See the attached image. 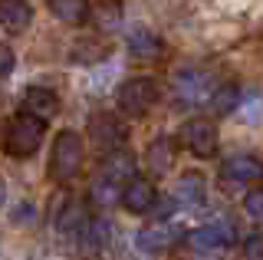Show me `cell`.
<instances>
[{"mask_svg": "<svg viewBox=\"0 0 263 260\" xmlns=\"http://www.w3.org/2000/svg\"><path fill=\"white\" fill-rule=\"evenodd\" d=\"M43 135H46V125H43V122L27 116V112H16L13 119H7L4 152L10 158H30L33 152L43 145Z\"/></svg>", "mask_w": 263, "mask_h": 260, "instance_id": "obj_1", "label": "cell"}, {"mask_svg": "<svg viewBox=\"0 0 263 260\" xmlns=\"http://www.w3.org/2000/svg\"><path fill=\"white\" fill-rule=\"evenodd\" d=\"M82 135L72 132V128H63L60 135L53 139V158H49V175L56 181H72L82 168Z\"/></svg>", "mask_w": 263, "mask_h": 260, "instance_id": "obj_2", "label": "cell"}, {"mask_svg": "<svg viewBox=\"0 0 263 260\" xmlns=\"http://www.w3.org/2000/svg\"><path fill=\"white\" fill-rule=\"evenodd\" d=\"M214 89L217 86H211V76L204 69H181L171 79V96H175V105H181V109L211 105Z\"/></svg>", "mask_w": 263, "mask_h": 260, "instance_id": "obj_3", "label": "cell"}, {"mask_svg": "<svg viewBox=\"0 0 263 260\" xmlns=\"http://www.w3.org/2000/svg\"><path fill=\"white\" fill-rule=\"evenodd\" d=\"M158 96H161V89H158V83H155L152 76H132V79H125V83L119 86L115 102H119V109L125 112V116L138 119L158 102Z\"/></svg>", "mask_w": 263, "mask_h": 260, "instance_id": "obj_4", "label": "cell"}, {"mask_svg": "<svg viewBox=\"0 0 263 260\" xmlns=\"http://www.w3.org/2000/svg\"><path fill=\"white\" fill-rule=\"evenodd\" d=\"M217 178L227 191H243L250 184L263 181V161L257 155H230V158L220 161Z\"/></svg>", "mask_w": 263, "mask_h": 260, "instance_id": "obj_5", "label": "cell"}, {"mask_svg": "<svg viewBox=\"0 0 263 260\" xmlns=\"http://www.w3.org/2000/svg\"><path fill=\"white\" fill-rule=\"evenodd\" d=\"M178 142L184 145L194 158H214L217 155L220 135H217V125H214L211 119H187L178 132Z\"/></svg>", "mask_w": 263, "mask_h": 260, "instance_id": "obj_6", "label": "cell"}, {"mask_svg": "<svg viewBox=\"0 0 263 260\" xmlns=\"http://www.w3.org/2000/svg\"><path fill=\"white\" fill-rule=\"evenodd\" d=\"M89 135H92V142L99 148H105L112 155V152H122V145L128 142V128L122 119L109 116V112H99V116L89 119Z\"/></svg>", "mask_w": 263, "mask_h": 260, "instance_id": "obj_7", "label": "cell"}, {"mask_svg": "<svg viewBox=\"0 0 263 260\" xmlns=\"http://www.w3.org/2000/svg\"><path fill=\"white\" fill-rule=\"evenodd\" d=\"M181 237H184L181 227L155 221V224H148V227H142V231L135 234V247L142 250V254H164V250H171Z\"/></svg>", "mask_w": 263, "mask_h": 260, "instance_id": "obj_8", "label": "cell"}, {"mask_svg": "<svg viewBox=\"0 0 263 260\" xmlns=\"http://www.w3.org/2000/svg\"><path fill=\"white\" fill-rule=\"evenodd\" d=\"M86 224H89V214H86L82 198H76V194H66L63 205L56 208V217H53L56 234H63V237H82Z\"/></svg>", "mask_w": 263, "mask_h": 260, "instance_id": "obj_9", "label": "cell"}, {"mask_svg": "<svg viewBox=\"0 0 263 260\" xmlns=\"http://www.w3.org/2000/svg\"><path fill=\"white\" fill-rule=\"evenodd\" d=\"M158 188H155L148 178H132L125 184V191H122V208L128 211V214H155V208H158Z\"/></svg>", "mask_w": 263, "mask_h": 260, "instance_id": "obj_10", "label": "cell"}, {"mask_svg": "<svg viewBox=\"0 0 263 260\" xmlns=\"http://www.w3.org/2000/svg\"><path fill=\"white\" fill-rule=\"evenodd\" d=\"M187 244L201 254H214V250H224L234 244V227L224 224V221H211V224H201L187 234Z\"/></svg>", "mask_w": 263, "mask_h": 260, "instance_id": "obj_11", "label": "cell"}, {"mask_svg": "<svg viewBox=\"0 0 263 260\" xmlns=\"http://www.w3.org/2000/svg\"><path fill=\"white\" fill-rule=\"evenodd\" d=\"M175 205H181V208H201L204 205V198H208V181H204V175L201 172H184L175 181Z\"/></svg>", "mask_w": 263, "mask_h": 260, "instance_id": "obj_12", "label": "cell"}, {"mask_svg": "<svg viewBox=\"0 0 263 260\" xmlns=\"http://www.w3.org/2000/svg\"><path fill=\"white\" fill-rule=\"evenodd\" d=\"M23 112L40 122L53 119L56 112H60V96L53 92V89H43V86H30L27 92H23Z\"/></svg>", "mask_w": 263, "mask_h": 260, "instance_id": "obj_13", "label": "cell"}, {"mask_svg": "<svg viewBox=\"0 0 263 260\" xmlns=\"http://www.w3.org/2000/svg\"><path fill=\"white\" fill-rule=\"evenodd\" d=\"M125 40H128L132 56H138V60H158V56L164 53L161 36L155 33V30H148V27H132Z\"/></svg>", "mask_w": 263, "mask_h": 260, "instance_id": "obj_14", "label": "cell"}, {"mask_svg": "<svg viewBox=\"0 0 263 260\" xmlns=\"http://www.w3.org/2000/svg\"><path fill=\"white\" fill-rule=\"evenodd\" d=\"M33 23V7L27 0H0V27L10 33H23Z\"/></svg>", "mask_w": 263, "mask_h": 260, "instance_id": "obj_15", "label": "cell"}, {"mask_svg": "<svg viewBox=\"0 0 263 260\" xmlns=\"http://www.w3.org/2000/svg\"><path fill=\"white\" fill-rule=\"evenodd\" d=\"M99 175L112 178L115 184H122V188H125L132 178H138V175H135V155H128L125 148H122V152H112V155H105L102 168H99Z\"/></svg>", "mask_w": 263, "mask_h": 260, "instance_id": "obj_16", "label": "cell"}, {"mask_svg": "<svg viewBox=\"0 0 263 260\" xmlns=\"http://www.w3.org/2000/svg\"><path fill=\"white\" fill-rule=\"evenodd\" d=\"M122 184H115L112 178H105V175H96L92 178V184H89V201H92L96 208H112V205H119L122 201Z\"/></svg>", "mask_w": 263, "mask_h": 260, "instance_id": "obj_17", "label": "cell"}, {"mask_svg": "<svg viewBox=\"0 0 263 260\" xmlns=\"http://www.w3.org/2000/svg\"><path fill=\"white\" fill-rule=\"evenodd\" d=\"M46 7H49V13L63 23H82L92 13V4H89V0H46Z\"/></svg>", "mask_w": 263, "mask_h": 260, "instance_id": "obj_18", "label": "cell"}, {"mask_svg": "<svg viewBox=\"0 0 263 260\" xmlns=\"http://www.w3.org/2000/svg\"><path fill=\"white\" fill-rule=\"evenodd\" d=\"M171 161H175V145H171L168 139H155L145 148V165H148L152 175H164L171 168Z\"/></svg>", "mask_w": 263, "mask_h": 260, "instance_id": "obj_19", "label": "cell"}, {"mask_svg": "<svg viewBox=\"0 0 263 260\" xmlns=\"http://www.w3.org/2000/svg\"><path fill=\"white\" fill-rule=\"evenodd\" d=\"M240 105V86L237 83H220L211 96V112L214 116H230Z\"/></svg>", "mask_w": 263, "mask_h": 260, "instance_id": "obj_20", "label": "cell"}, {"mask_svg": "<svg viewBox=\"0 0 263 260\" xmlns=\"http://www.w3.org/2000/svg\"><path fill=\"white\" fill-rule=\"evenodd\" d=\"M109 221H105V217H89V224H86V231H82V244H86V250H102L105 244H109Z\"/></svg>", "mask_w": 263, "mask_h": 260, "instance_id": "obj_21", "label": "cell"}, {"mask_svg": "<svg viewBox=\"0 0 263 260\" xmlns=\"http://www.w3.org/2000/svg\"><path fill=\"white\" fill-rule=\"evenodd\" d=\"M109 53L102 43H96V40H82V43L72 46V60L76 63H92V60H102V56Z\"/></svg>", "mask_w": 263, "mask_h": 260, "instance_id": "obj_22", "label": "cell"}, {"mask_svg": "<svg viewBox=\"0 0 263 260\" xmlns=\"http://www.w3.org/2000/svg\"><path fill=\"white\" fill-rule=\"evenodd\" d=\"M243 211L253 221H263V188H253V191L243 194Z\"/></svg>", "mask_w": 263, "mask_h": 260, "instance_id": "obj_23", "label": "cell"}, {"mask_svg": "<svg viewBox=\"0 0 263 260\" xmlns=\"http://www.w3.org/2000/svg\"><path fill=\"white\" fill-rule=\"evenodd\" d=\"M243 254L247 260H263V234H250L243 240Z\"/></svg>", "mask_w": 263, "mask_h": 260, "instance_id": "obj_24", "label": "cell"}, {"mask_svg": "<svg viewBox=\"0 0 263 260\" xmlns=\"http://www.w3.org/2000/svg\"><path fill=\"white\" fill-rule=\"evenodd\" d=\"M13 66H16V56H13V50L0 43V79H4V76H10Z\"/></svg>", "mask_w": 263, "mask_h": 260, "instance_id": "obj_25", "label": "cell"}, {"mask_svg": "<svg viewBox=\"0 0 263 260\" xmlns=\"http://www.w3.org/2000/svg\"><path fill=\"white\" fill-rule=\"evenodd\" d=\"M33 217H36V208H33L30 201L16 205V211H13V221H16V224H23V221H33Z\"/></svg>", "mask_w": 263, "mask_h": 260, "instance_id": "obj_26", "label": "cell"}, {"mask_svg": "<svg viewBox=\"0 0 263 260\" xmlns=\"http://www.w3.org/2000/svg\"><path fill=\"white\" fill-rule=\"evenodd\" d=\"M4 201H7V184H4V178H0V208H4Z\"/></svg>", "mask_w": 263, "mask_h": 260, "instance_id": "obj_27", "label": "cell"}]
</instances>
